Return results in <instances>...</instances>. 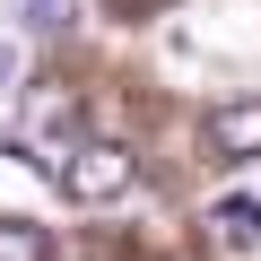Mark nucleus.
<instances>
[{"label": "nucleus", "instance_id": "20e7f679", "mask_svg": "<svg viewBox=\"0 0 261 261\" xmlns=\"http://www.w3.org/2000/svg\"><path fill=\"white\" fill-rule=\"evenodd\" d=\"M70 130H79V105H70V96H35V105H27V140H61V148H70Z\"/></svg>", "mask_w": 261, "mask_h": 261}, {"label": "nucleus", "instance_id": "39448f33", "mask_svg": "<svg viewBox=\"0 0 261 261\" xmlns=\"http://www.w3.org/2000/svg\"><path fill=\"white\" fill-rule=\"evenodd\" d=\"M0 261H53V235L35 218H0Z\"/></svg>", "mask_w": 261, "mask_h": 261}, {"label": "nucleus", "instance_id": "0eeeda50", "mask_svg": "<svg viewBox=\"0 0 261 261\" xmlns=\"http://www.w3.org/2000/svg\"><path fill=\"white\" fill-rule=\"evenodd\" d=\"M122 9H157V0H122Z\"/></svg>", "mask_w": 261, "mask_h": 261}, {"label": "nucleus", "instance_id": "f257e3e1", "mask_svg": "<svg viewBox=\"0 0 261 261\" xmlns=\"http://www.w3.org/2000/svg\"><path fill=\"white\" fill-rule=\"evenodd\" d=\"M53 183H61V200L105 209V200H122L130 183H140V166H130V148H113V140H70L53 157Z\"/></svg>", "mask_w": 261, "mask_h": 261}, {"label": "nucleus", "instance_id": "7ed1b4c3", "mask_svg": "<svg viewBox=\"0 0 261 261\" xmlns=\"http://www.w3.org/2000/svg\"><path fill=\"white\" fill-rule=\"evenodd\" d=\"M209 235H218V244H252V235H261V192L218 200V209H209Z\"/></svg>", "mask_w": 261, "mask_h": 261}, {"label": "nucleus", "instance_id": "423d86ee", "mask_svg": "<svg viewBox=\"0 0 261 261\" xmlns=\"http://www.w3.org/2000/svg\"><path fill=\"white\" fill-rule=\"evenodd\" d=\"M27 27L35 35H70L79 27V0H27Z\"/></svg>", "mask_w": 261, "mask_h": 261}, {"label": "nucleus", "instance_id": "f03ea898", "mask_svg": "<svg viewBox=\"0 0 261 261\" xmlns=\"http://www.w3.org/2000/svg\"><path fill=\"white\" fill-rule=\"evenodd\" d=\"M200 140H209V157H218V166H244V157H261V96H226V105H209Z\"/></svg>", "mask_w": 261, "mask_h": 261}, {"label": "nucleus", "instance_id": "6e6552de", "mask_svg": "<svg viewBox=\"0 0 261 261\" xmlns=\"http://www.w3.org/2000/svg\"><path fill=\"white\" fill-rule=\"evenodd\" d=\"M0 79H9V44H0Z\"/></svg>", "mask_w": 261, "mask_h": 261}]
</instances>
